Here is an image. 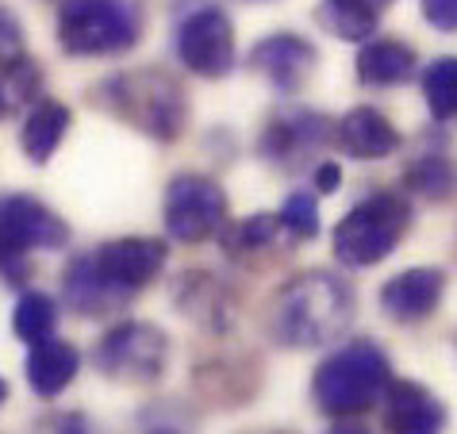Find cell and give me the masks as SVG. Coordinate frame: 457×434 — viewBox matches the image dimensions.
Segmentation results:
<instances>
[{"instance_id":"14","label":"cell","mask_w":457,"mask_h":434,"mask_svg":"<svg viewBox=\"0 0 457 434\" xmlns=\"http://www.w3.org/2000/svg\"><path fill=\"white\" fill-rule=\"evenodd\" d=\"M338 146L358 162H377L400 150V131L377 108H353L338 123Z\"/></svg>"},{"instance_id":"23","label":"cell","mask_w":457,"mask_h":434,"mask_svg":"<svg viewBox=\"0 0 457 434\" xmlns=\"http://www.w3.org/2000/svg\"><path fill=\"white\" fill-rule=\"evenodd\" d=\"M277 220H281L285 231H292L296 238H315L320 235V208H315L312 193H292Z\"/></svg>"},{"instance_id":"30","label":"cell","mask_w":457,"mask_h":434,"mask_svg":"<svg viewBox=\"0 0 457 434\" xmlns=\"http://www.w3.org/2000/svg\"><path fill=\"white\" fill-rule=\"evenodd\" d=\"M331 434H370V430H361V427H338V430H331Z\"/></svg>"},{"instance_id":"27","label":"cell","mask_w":457,"mask_h":434,"mask_svg":"<svg viewBox=\"0 0 457 434\" xmlns=\"http://www.w3.org/2000/svg\"><path fill=\"white\" fill-rule=\"evenodd\" d=\"M430 28L438 31H457V0H419Z\"/></svg>"},{"instance_id":"19","label":"cell","mask_w":457,"mask_h":434,"mask_svg":"<svg viewBox=\"0 0 457 434\" xmlns=\"http://www.w3.org/2000/svg\"><path fill=\"white\" fill-rule=\"evenodd\" d=\"M320 28H327L335 39H346V43H361L377 35V20L380 12L365 0H323L320 12H315Z\"/></svg>"},{"instance_id":"15","label":"cell","mask_w":457,"mask_h":434,"mask_svg":"<svg viewBox=\"0 0 457 434\" xmlns=\"http://www.w3.org/2000/svg\"><path fill=\"white\" fill-rule=\"evenodd\" d=\"M78 369H81V354L66 338H46L28 350V385L31 392L46 396V400L66 392L78 380Z\"/></svg>"},{"instance_id":"24","label":"cell","mask_w":457,"mask_h":434,"mask_svg":"<svg viewBox=\"0 0 457 434\" xmlns=\"http://www.w3.org/2000/svg\"><path fill=\"white\" fill-rule=\"evenodd\" d=\"M277 227H281V220H277V215H250V220H243L238 227H231V235H227V242H231V254L270 246L273 235H277Z\"/></svg>"},{"instance_id":"31","label":"cell","mask_w":457,"mask_h":434,"mask_svg":"<svg viewBox=\"0 0 457 434\" xmlns=\"http://www.w3.org/2000/svg\"><path fill=\"white\" fill-rule=\"evenodd\" d=\"M4 400H8V380L0 377V404H4Z\"/></svg>"},{"instance_id":"32","label":"cell","mask_w":457,"mask_h":434,"mask_svg":"<svg viewBox=\"0 0 457 434\" xmlns=\"http://www.w3.org/2000/svg\"><path fill=\"white\" fill-rule=\"evenodd\" d=\"M365 4H373V8L380 12V8H385V4H392V0H365Z\"/></svg>"},{"instance_id":"29","label":"cell","mask_w":457,"mask_h":434,"mask_svg":"<svg viewBox=\"0 0 457 434\" xmlns=\"http://www.w3.org/2000/svg\"><path fill=\"white\" fill-rule=\"evenodd\" d=\"M16 108L12 104V96H8V88H4V81H0V116H8V112Z\"/></svg>"},{"instance_id":"26","label":"cell","mask_w":457,"mask_h":434,"mask_svg":"<svg viewBox=\"0 0 457 434\" xmlns=\"http://www.w3.org/2000/svg\"><path fill=\"white\" fill-rule=\"evenodd\" d=\"M35 434H93V427L81 412H54L35 427Z\"/></svg>"},{"instance_id":"18","label":"cell","mask_w":457,"mask_h":434,"mask_svg":"<svg viewBox=\"0 0 457 434\" xmlns=\"http://www.w3.org/2000/svg\"><path fill=\"white\" fill-rule=\"evenodd\" d=\"M323 143V120L320 116H288L281 123L270 127V135H265V158L277 162V165H292L296 158H303L312 146Z\"/></svg>"},{"instance_id":"1","label":"cell","mask_w":457,"mask_h":434,"mask_svg":"<svg viewBox=\"0 0 457 434\" xmlns=\"http://www.w3.org/2000/svg\"><path fill=\"white\" fill-rule=\"evenodd\" d=\"M353 315L350 288L331 273H303L281 288L273 312V330L285 346H323L346 330Z\"/></svg>"},{"instance_id":"5","label":"cell","mask_w":457,"mask_h":434,"mask_svg":"<svg viewBox=\"0 0 457 434\" xmlns=\"http://www.w3.org/2000/svg\"><path fill=\"white\" fill-rule=\"evenodd\" d=\"M408 223H411V208L403 196L396 193L365 196L335 227V254L353 270L377 265L400 246V238L408 235Z\"/></svg>"},{"instance_id":"21","label":"cell","mask_w":457,"mask_h":434,"mask_svg":"<svg viewBox=\"0 0 457 434\" xmlns=\"http://www.w3.org/2000/svg\"><path fill=\"white\" fill-rule=\"evenodd\" d=\"M423 96L435 120L457 116V58H435L423 73Z\"/></svg>"},{"instance_id":"22","label":"cell","mask_w":457,"mask_h":434,"mask_svg":"<svg viewBox=\"0 0 457 434\" xmlns=\"http://www.w3.org/2000/svg\"><path fill=\"white\" fill-rule=\"evenodd\" d=\"M408 185L430 200H450L457 188V170L446 158H419L408 170Z\"/></svg>"},{"instance_id":"2","label":"cell","mask_w":457,"mask_h":434,"mask_svg":"<svg viewBox=\"0 0 457 434\" xmlns=\"http://www.w3.org/2000/svg\"><path fill=\"white\" fill-rule=\"evenodd\" d=\"M96 100H104L108 112H116L123 123L138 127V131L158 138V143L181 138L185 123H188L185 88L162 70L120 73V78H112L104 88H100Z\"/></svg>"},{"instance_id":"9","label":"cell","mask_w":457,"mask_h":434,"mask_svg":"<svg viewBox=\"0 0 457 434\" xmlns=\"http://www.w3.org/2000/svg\"><path fill=\"white\" fill-rule=\"evenodd\" d=\"M85 258L100 285L123 304L127 296H135L138 288H146L150 280L166 270V242L146 238V235L116 238V242L96 246L93 254H85Z\"/></svg>"},{"instance_id":"11","label":"cell","mask_w":457,"mask_h":434,"mask_svg":"<svg viewBox=\"0 0 457 434\" xmlns=\"http://www.w3.org/2000/svg\"><path fill=\"white\" fill-rule=\"evenodd\" d=\"M315 62H320L315 46L303 39V35H292V31L270 35V39H262L250 50V66L258 70L270 85L281 88V93H292V88H300L303 81H308Z\"/></svg>"},{"instance_id":"6","label":"cell","mask_w":457,"mask_h":434,"mask_svg":"<svg viewBox=\"0 0 457 434\" xmlns=\"http://www.w3.org/2000/svg\"><path fill=\"white\" fill-rule=\"evenodd\" d=\"M96 365L100 373L112 380H135V385H150L166 373L170 365V338L166 330L143 319H127V323L112 327L104 338L96 342Z\"/></svg>"},{"instance_id":"25","label":"cell","mask_w":457,"mask_h":434,"mask_svg":"<svg viewBox=\"0 0 457 434\" xmlns=\"http://www.w3.org/2000/svg\"><path fill=\"white\" fill-rule=\"evenodd\" d=\"M28 58V43H23V23L12 8H0V66Z\"/></svg>"},{"instance_id":"17","label":"cell","mask_w":457,"mask_h":434,"mask_svg":"<svg viewBox=\"0 0 457 434\" xmlns=\"http://www.w3.org/2000/svg\"><path fill=\"white\" fill-rule=\"evenodd\" d=\"M411 73H415V50L408 43L373 39V43H365L358 54V78L365 85H377V88L403 85Z\"/></svg>"},{"instance_id":"16","label":"cell","mask_w":457,"mask_h":434,"mask_svg":"<svg viewBox=\"0 0 457 434\" xmlns=\"http://www.w3.org/2000/svg\"><path fill=\"white\" fill-rule=\"evenodd\" d=\"M70 123H73V116H70L66 104H58V100H39V104L28 112L23 131H20L23 154H28L35 165H46L50 158L58 154V146H62V138H66Z\"/></svg>"},{"instance_id":"4","label":"cell","mask_w":457,"mask_h":434,"mask_svg":"<svg viewBox=\"0 0 457 434\" xmlns=\"http://www.w3.org/2000/svg\"><path fill=\"white\" fill-rule=\"evenodd\" d=\"M138 0H66L58 12V46L73 58L123 54L143 39Z\"/></svg>"},{"instance_id":"7","label":"cell","mask_w":457,"mask_h":434,"mask_svg":"<svg viewBox=\"0 0 457 434\" xmlns=\"http://www.w3.org/2000/svg\"><path fill=\"white\" fill-rule=\"evenodd\" d=\"M166 231L177 242H208L227 231V196L204 173H177L166 188Z\"/></svg>"},{"instance_id":"28","label":"cell","mask_w":457,"mask_h":434,"mask_svg":"<svg viewBox=\"0 0 457 434\" xmlns=\"http://www.w3.org/2000/svg\"><path fill=\"white\" fill-rule=\"evenodd\" d=\"M338 165L335 162H323L320 165V170H315V188H320V193H335V188H338Z\"/></svg>"},{"instance_id":"8","label":"cell","mask_w":457,"mask_h":434,"mask_svg":"<svg viewBox=\"0 0 457 434\" xmlns=\"http://www.w3.org/2000/svg\"><path fill=\"white\" fill-rule=\"evenodd\" d=\"M70 246L66 220L28 193H4L0 196V265L20 262L31 250H62Z\"/></svg>"},{"instance_id":"3","label":"cell","mask_w":457,"mask_h":434,"mask_svg":"<svg viewBox=\"0 0 457 434\" xmlns=\"http://www.w3.org/2000/svg\"><path fill=\"white\" fill-rule=\"evenodd\" d=\"M392 380L388 354L373 346V342H350V346L335 350L327 362L315 369L312 396L320 404V412L335 419L361 415L385 396Z\"/></svg>"},{"instance_id":"12","label":"cell","mask_w":457,"mask_h":434,"mask_svg":"<svg viewBox=\"0 0 457 434\" xmlns=\"http://www.w3.org/2000/svg\"><path fill=\"white\" fill-rule=\"evenodd\" d=\"M442 292H446V273L430 270V265H419L400 277H392L385 288H380V308L392 323H423V319L438 308Z\"/></svg>"},{"instance_id":"13","label":"cell","mask_w":457,"mask_h":434,"mask_svg":"<svg viewBox=\"0 0 457 434\" xmlns=\"http://www.w3.org/2000/svg\"><path fill=\"white\" fill-rule=\"evenodd\" d=\"M446 407L435 392L415 380H388L385 388V430L388 434H442Z\"/></svg>"},{"instance_id":"20","label":"cell","mask_w":457,"mask_h":434,"mask_svg":"<svg viewBox=\"0 0 457 434\" xmlns=\"http://www.w3.org/2000/svg\"><path fill=\"white\" fill-rule=\"evenodd\" d=\"M54 327H58V304L46 296V292H23L16 300V312H12V330L35 346V342H46L54 338Z\"/></svg>"},{"instance_id":"10","label":"cell","mask_w":457,"mask_h":434,"mask_svg":"<svg viewBox=\"0 0 457 434\" xmlns=\"http://www.w3.org/2000/svg\"><path fill=\"white\" fill-rule=\"evenodd\" d=\"M177 58L196 78H227L235 66V28L223 8H196L177 28Z\"/></svg>"}]
</instances>
